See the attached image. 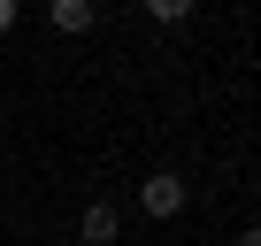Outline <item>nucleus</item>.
Instances as JSON below:
<instances>
[{
	"instance_id": "nucleus-4",
	"label": "nucleus",
	"mask_w": 261,
	"mask_h": 246,
	"mask_svg": "<svg viewBox=\"0 0 261 246\" xmlns=\"http://www.w3.org/2000/svg\"><path fill=\"white\" fill-rule=\"evenodd\" d=\"M146 23L169 31V23H192V8H185V0H146Z\"/></svg>"
},
{
	"instance_id": "nucleus-5",
	"label": "nucleus",
	"mask_w": 261,
	"mask_h": 246,
	"mask_svg": "<svg viewBox=\"0 0 261 246\" xmlns=\"http://www.w3.org/2000/svg\"><path fill=\"white\" fill-rule=\"evenodd\" d=\"M16 16H23V8H16V0H0V31H16Z\"/></svg>"
},
{
	"instance_id": "nucleus-2",
	"label": "nucleus",
	"mask_w": 261,
	"mask_h": 246,
	"mask_svg": "<svg viewBox=\"0 0 261 246\" xmlns=\"http://www.w3.org/2000/svg\"><path fill=\"white\" fill-rule=\"evenodd\" d=\"M115 231H123V215H115L108 200H92V208L77 215V238H85V246H115Z\"/></svg>"
},
{
	"instance_id": "nucleus-6",
	"label": "nucleus",
	"mask_w": 261,
	"mask_h": 246,
	"mask_svg": "<svg viewBox=\"0 0 261 246\" xmlns=\"http://www.w3.org/2000/svg\"><path fill=\"white\" fill-rule=\"evenodd\" d=\"M238 246H261V223H246V231H238Z\"/></svg>"
},
{
	"instance_id": "nucleus-3",
	"label": "nucleus",
	"mask_w": 261,
	"mask_h": 246,
	"mask_svg": "<svg viewBox=\"0 0 261 246\" xmlns=\"http://www.w3.org/2000/svg\"><path fill=\"white\" fill-rule=\"evenodd\" d=\"M46 16H54V31H69V39H77V31H92V0H54Z\"/></svg>"
},
{
	"instance_id": "nucleus-1",
	"label": "nucleus",
	"mask_w": 261,
	"mask_h": 246,
	"mask_svg": "<svg viewBox=\"0 0 261 246\" xmlns=\"http://www.w3.org/2000/svg\"><path fill=\"white\" fill-rule=\"evenodd\" d=\"M185 200H192V192H185V177H177V169H154V177L139 185V208H146L154 223H169V215H185Z\"/></svg>"
}]
</instances>
